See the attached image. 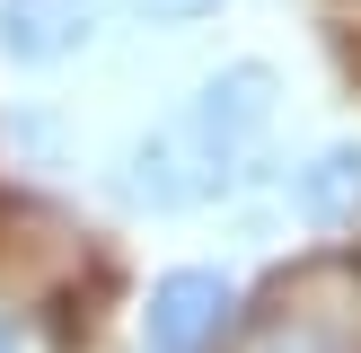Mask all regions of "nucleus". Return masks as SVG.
Returning <instances> with one entry per match:
<instances>
[{"mask_svg":"<svg viewBox=\"0 0 361 353\" xmlns=\"http://www.w3.org/2000/svg\"><path fill=\"white\" fill-rule=\"evenodd\" d=\"M238 353H361V265L309 256L247 309Z\"/></svg>","mask_w":361,"mask_h":353,"instance_id":"obj_1","label":"nucleus"},{"mask_svg":"<svg viewBox=\"0 0 361 353\" xmlns=\"http://www.w3.org/2000/svg\"><path fill=\"white\" fill-rule=\"evenodd\" d=\"M229 327H238V282L212 265H176L141 300V353H221Z\"/></svg>","mask_w":361,"mask_h":353,"instance_id":"obj_2","label":"nucleus"},{"mask_svg":"<svg viewBox=\"0 0 361 353\" xmlns=\"http://www.w3.org/2000/svg\"><path fill=\"white\" fill-rule=\"evenodd\" d=\"M264 124H274V71L264 62L212 71L203 97H194V115H185V141H194V159H203V176H229V159H238Z\"/></svg>","mask_w":361,"mask_h":353,"instance_id":"obj_3","label":"nucleus"},{"mask_svg":"<svg viewBox=\"0 0 361 353\" xmlns=\"http://www.w3.org/2000/svg\"><path fill=\"white\" fill-rule=\"evenodd\" d=\"M88 27H97V0H0V53L27 71L80 53Z\"/></svg>","mask_w":361,"mask_h":353,"instance_id":"obj_4","label":"nucleus"},{"mask_svg":"<svg viewBox=\"0 0 361 353\" xmlns=\"http://www.w3.org/2000/svg\"><path fill=\"white\" fill-rule=\"evenodd\" d=\"M291 212L317 229V239L361 229V141H326V150L291 176Z\"/></svg>","mask_w":361,"mask_h":353,"instance_id":"obj_5","label":"nucleus"},{"mask_svg":"<svg viewBox=\"0 0 361 353\" xmlns=\"http://www.w3.org/2000/svg\"><path fill=\"white\" fill-rule=\"evenodd\" d=\"M194 176H176V141L159 133V141H141L133 159H123V203H141V212H185L194 203Z\"/></svg>","mask_w":361,"mask_h":353,"instance_id":"obj_6","label":"nucleus"},{"mask_svg":"<svg viewBox=\"0 0 361 353\" xmlns=\"http://www.w3.org/2000/svg\"><path fill=\"white\" fill-rule=\"evenodd\" d=\"M141 9H150L159 27H194V18H212L221 0H141Z\"/></svg>","mask_w":361,"mask_h":353,"instance_id":"obj_7","label":"nucleus"},{"mask_svg":"<svg viewBox=\"0 0 361 353\" xmlns=\"http://www.w3.org/2000/svg\"><path fill=\"white\" fill-rule=\"evenodd\" d=\"M0 353H18V327H9V318H0Z\"/></svg>","mask_w":361,"mask_h":353,"instance_id":"obj_8","label":"nucleus"}]
</instances>
